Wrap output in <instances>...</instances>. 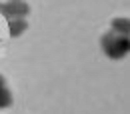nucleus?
Instances as JSON below:
<instances>
[{
  "mask_svg": "<svg viewBox=\"0 0 130 114\" xmlns=\"http://www.w3.org/2000/svg\"><path fill=\"white\" fill-rule=\"evenodd\" d=\"M102 50L106 56L110 58H122L128 52V36L124 34H116V32H106L102 36Z\"/></svg>",
  "mask_w": 130,
  "mask_h": 114,
  "instance_id": "1",
  "label": "nucleus"
},
{
  "mask_svg": "<svg viewBox=\"0 0 130 114\" xmlns=\"http://www.w3.org/2000/svg\"><path fill=\"white\" fill-rule=\"evenodd\" d=\"M0 12L8 18H24L30 12V8L24 0H8L6 4L0 6Z\"/></svg>",
  "mask_w": 130,
  "mask_h": 114,
  "instance_id": "2",
  "label": "nucleus"
},
{
  "mask_svg": "<svg viewBox=\"0 0 130 114\" xmlns=\"http://www.w3.org/2000/svg\"><path fill=\"white\" fill-rule=\"evenodd\" d=\"M28 28V22L24 18H10V36H20Z\"/></svg>",
  "mask_w": 130,
  "mask_h": 114,
  "instance_id": "3",
  "label": "nucleus"
},
{
  "mask_svg": "<svg viewBox=\"0 0 130 114\" xmlns=\"http://www.w3.org/2000/svg\"><path fill=\"white\" fill-rule=\"evenodd\" d=\"M10 104H12V94H10V90L6 88L4 78L0 76V108H6V106H10Z\"/></svg>",
  "mask_w": 130,
  "mask_h": 114,
  "instance_id": "4",
  "label": "nucleus"
},
{
  "mask_svg": "<svg viewBox=\"0 0 130 114\" xmlns=\"http://www.w3.org/2000/svg\"><path fill=\"white\" fill-rule=\"evenodd\" d=\"M128 30H130L128 18H116V20H112V32L128 36Z\"/></svg>",
  "mask_w": 130,
  "mask_h": 114,
  "instance_id": "5",
  "label": "nucleus"
},
{
  "mask_svg": "<svg viewBox=\"0 0 130 114\" xmlns=\"http://www.w3.org/2000/svg\"><path fill=\"white\" fill-rule=\"evenodd\" d=\"M0 6H2V4H0Z\"/></svg>",
  "mask_w": 130,
  "mask_h": 114,
  "instance_id": "6",
  "label": "nucleus"
}]
</instances>
